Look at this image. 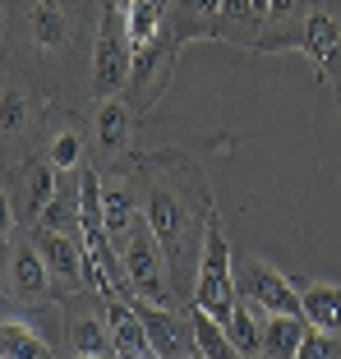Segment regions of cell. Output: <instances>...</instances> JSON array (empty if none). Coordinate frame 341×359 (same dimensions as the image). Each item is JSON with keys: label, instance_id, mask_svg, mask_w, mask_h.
I'll list each match as a JSON object with an SVG mask.
<instances>
[{"label": "cell", "instance_id": "obj_21", "mask_svg": "<svg viewBox=\"0 0 341 359\" xmlns=\"http://www.w3.org/2000/svg\"><path fill=\"white\" fill-rule=\"evenodd\" d=\"M125 32H129V42H134V51L152 46V42H157V32H161V5L139 0V5L125 14Z\"/></svg>", "mask_w": 341, "mask_h": 359}, {"label": "cell", "instance_id": "obj_12", "mask_svg": "<svg viewBox=\"0 0 341 359\" xmlns=\"http://www.w3.org/2000/svg\"><path fill=\"white\" fill-rule=\"evenodd\" d=\"M102 217H107L111 240H129V235H134V226H139V217H143L139 194H134V180L116 175L111 184H102Z\"/></svg>", "mask_w": 341, "mask_h": 359}, {"label": "cell", "instance_id": "obj_7", "mask_svg": "<svg viewBox=\"0 0 341 359\" xmlns=\"http://www.w3.org/2000/svg\"><path fill=\"white\" fill-rule=\"evenodd\" d=\"M32 244L42 249L46 258V272H51L55 281V295H79L83 290V240H74L69 231H51V226H42V231L32 235Z\"/></svg>", "mask_w": 341, "mask_h": 359}, {"label": "cell", "instance_id": "obj_2", "mask_svg": "<svg viewBox=\"0 0 341 359\" xmlns=\"http://www.w3.org/2000/svg\"><path fill=\"white\" fill-rule=\"evenodd\" d=\"M235 267H231V244H226L217 212L208 217V235H203V254H199V281H194V304L203 313H213L217 323H231L235 313Z\"/></svg>", "mask_w": 341, "mask_h": 359}, {"label": "cell", "instance_id": "obj_20", "mask_svg": "<svg viewBox=\"0 0 341 359\" xmlns=\"http://www.w3.org/2000/svg\"><path fill=\"white\" fill-rule=\"evenodd\" d=\"M258 313H263V309L249 304V299L240 295V299H235L231 323H226V332H231L235 350H240L245 359H258V355H263V323H258Z\"/></svg>", "mask_w": 341, "mask_h": 359}, {"label": "cell", "instance_id": "obj_10", "mask_svg": "<svg viewBox=\"0 0 341 359\" xmlns=\"http://www.w3.org/2000/svg\"><path fill=\"white\" fill-rule=\"evenodd\" d=\"M28 37L42 55H60L74 37V10L69 0H28Z\"/></svg>", "mask_w": 341, "mask_h": 359}, {"label": "cell", "instance_id": "obj_8", "mask_svg": "<svg viewBox=\"0 0 341 359\" xmlns=\"http://www.w3.org/2000/svg\"><path fill=\"white\" fill-rule=\"evenodd\" d=\"M143 318V332H148V350L157 359H189L194 355V327L189 318L170 313L166 304H152V299H134Z\"/></svg>", "mask_w": 341, "mask_h": 359}, {"label": "cell", "instance_id": "obj_29", "mask_svg": "<svg viewBox=\"0 0 341 359\" xmlns=\"http://www.w3.org/2000/svg\"><path fill=\"white\" fill-rule=\"evenodd\" d=\"M189 359H203V355H189Z\"/></svg>", "mask_w": 341, "mask_h": 359}, {"label": "cell", "instance_id": "obj_14", "mask_svg": "<svg viewBox=\"0 0 341 359\" xmlns=\"http://www.w3.org/2000/svg\"><path fill=\"white\" fill-rule=\"evenodd\" d=\"M60 166H55L51 157H32V161H23V170H19V184H23V212L28 217H42L46 212V203L60 194Z\"/></svg>", "mask_w": 341, "mask_h": 359}, {"label": "cell", "instance_id": "obj_15", "mask_svg": "<svg viewBox=\"0 0 341 359\" xmlns=\"http://www.w3.org/2000/svg\"><path fill=\"white\" fill-rule=\"evenodd\" d=\"M309 337L305 313H267L263 323V359H295L300 341Z\"/></svg>", "mask_w": 341, "mask_h": 359}, {"label": "cell", "instance_id": "obj_30", "mask_svg": "<svg viewBox=\"0 0 341 359\" xmlns=\"http://www.w3.org/2000/svg\"><path fill=\"white\" fill-rule=\"evenodd\" d=\"M139 359H148V355H139Z\"/></svg>", "mask_w": 341, "mask_h": 359}, {"label": "cell", "instance_id": "obj_19", "mask_svg": "<svg viewBox=\"0 0 341 359\" xmlns=\"http://www.w3.org/2000/svg\"><path fill=\"white\" fill-rule=\"evenodd\" d=\"M0 355L5 359H60L51 350V341H42L37 332H32L28 318H5V341H0Z\"/></svg>", "mask_w": 341, "mask_h": 359}, {"label": "cell", "instance_id": "obj_27", "mask_svg": "<svg viewBox=\"0 0 341 359\" xmlns=\"http://www.w3.org/2000/svg\"><path fill=\"white\" fill-rule=\"evenodd\" d=\"M134 5H139V0H116V10H120V14H129Z\"/></svg>", "mask_w": 341, "mask_h": 359}, {"label": "cell", "instance_id": "obj_9", "mask_svg": "<svg viewBox=\"0 0 341 359\" xmlns=\"http://www.w3.org/2000/svg\"><path fill=\"white\" fill-rule=\"evenodd\" d=\"M300 51L314 60L319 83L337 79L341 74V14L314 5V10L305 14V37H300Z\"/></svg>", "mask_w": 341, "mask_h": 359}, {"label": "cell", "instance_id": "obj_18", "mask_svg": "<svg viewBox=\"0 0 341 359\" xmlns=\"http://www.w3.org/2000/svg\"><path fill=\"white\" fill-rule=\"evenodd\" d=\"M65 337H69V350L74 355H111V327L107 318L97 313H69V323H65Z\"/></svg>", "mask_w": 341, "mask_h": 359}, {"label": "cell", "instance_id": "obj_5", "mask_svg": "<svg viewBox=\"0 0 341 359\" xmlns=\"http://www.w3.org/2000/svg\"><path fill=\"white\" fill-rule=\"evenodd\" d=\"M240 295L263 309V318L267 313H300L295 281L286 272H277L272 263H263V258H245L240 263Z\"/></svg>", "mask_w": 341, "mask_h": 359}, {"label": "cell", "instance_id": "obj_6", "mask_svg": "<svg viewBox=\"0 0 341 359\" xmlns=\"http://www.w3.org/2000/svg\"><path fill=\"white\" fill-rule=\"evenodd\" d=\"M5 290L14 304H46L55 295V281L46 272V258L37 244H14L10 240V267H5Z\"/></svg>", "mask_w": 341, "mask_h": 359}, {"label": "cell", "instance_id": "obj_26", "mask_svg": "<svg viewBox=\"0 0 341 359\" xmlns=\"http://www.w3.org/2000/svg\"><path fill=\"white\" fill-rule=\"evenodd\" d=\"M222 5H226V0H185V10L199 14V19H217V14H222Z\"/></svg>", "mask_w": 341, "mask_h": 359}, {"label": "cell", "instance_id": "obj_4", "mask_svg": "<svg viewBox=\"0 0 341 359\" xmlns=\"http://www.w3.org/2000/svg\"><path fill=\"white\" fill-rule=\"evenodd\" d=\"M125 272L129 285L139 299H152V304H166L170 309V272H166V254H161L157 235L148 231V222L134 226V235L125 240Z\"/></svg>", "mask_w": 341, "mask_h": 359}, {"label": "cell", "instance_id": "obj_3", "mask_svg": "<svg viewBox=\"0 0 341 359\" xmlns=\"http://www.w3.org/2000/svg\"><path fill=\"white\" fill-rule=\"evenodd\" d=\"M125 83H134V42L125 32V14L111 5L93 42V97L111 102L125 93Z\"/></svg>", "mask_w": 341, "mask_h": 359}, {"label": "cell", "instance_id": "obj_11", "mask_svg": "<svg viewBox=\"0 0 341 359\" xmlns=\"http://www.w3.org/2000/svg\"><path fill=\"white\" fill-rule=\"evenodd\" d=\"M300 290V313L314 332L341 337V285L332 281H295Z\"/></svg>", "mask_w": 341, "mask_h": 359}, {"label": "cell", "instance_id": "obj_17", "mask_svg": "<svg viewBox=\"0 0 341 359\" xmlns=\"http://www.w3.org/2000/svg\"><path fill=\"white\" fill-rule=\"evenodd\" d=\"M129 134H134V120H129V102L125 97H111L97 111V148L102 152H125Z\"/></svg>", "mask_w": 341, "mask_h": 359}, {"label": "cell", "instance_id": "obj_22", "mask_svg": "<svg viewBox=\"0 0 341 359\" xmlns=\"http://www.w3.org/2000/svg\"><path fill=\"white\" fill-rule=\"evenodd\" d=\"M0 106H5V116H0V134L14 143V138L28 129V93L10 83V88H5V97H0Z\"/></svg>", "mask_w": 341, "mask_h": 359}, {"label": "cell", "instance_id": "obj_13", "mask_svg": "<svg viewBox=\"0 0 341 359\" xmlns=\"http://www.w3.org/2000/svg\"><path fill=\"white\" fill-rule=\"evenodd\" d=\"M107 327H111V346H116L120 359L148 355V332H143V318L129 299H111L107 304Z\"/></svg>", "mask_w": 341, "mask_h": 359}, {"label": "cell", "instance_id": "obj_28", "mask_svg": "<svg viewBox=\"0 0 341 359\" xmlns=\"http://www.w3.org/2000/svg\"><path fill=\"white\" fill-rule=\"evenodd\" d=\"M74 359H111V355H74Z\"/></svg>", "mask_w": 341, "mask_h": 359}, {"label": "cell", "instance_id": "obj_24", "mask_svg": "<svg viewBox=\"0 0 341 359\" xmlns=\"http://www.w3.org/2000/svg\"><path fill=\"white\" fill-rule=\"evenodd\" d=\"M295 359H337V337H328V332H314V327H309V337L300 341Z\"/></svg>", "mask_w": 341, "mask_h": 359}, {"label": "cell", "instance_id": "obj_25", "mask_svg": "<svg viewBox=\"0 0 341 359\" xmlns=\"http://www.w3.org/2000/svg\"><path fill=\"white\" fill-rule=\"evenodd\" d=\"M309 14V0H267V23H300Z\"/></svg>", "mask_w": 341, "mask_h": 359}, {"label": "cell", "instance_id": "obj_1", "mask_svg": "<svg viewBox=\"0 0 341 359\" xmlns=\"http://www.w3.org/2000/svg\"><path fill=\"white\" fill-rule=\"evenodd\" d=\"M208 217H213V208H208ZM208 217H194V208L175 194V184H166L161 175L148 180V194H143V222H148V231L157 235L161 254H166L170 281H180V285L199 281L194 254H203Z\"/></svg>", "mask_w": 341, "mask_h": 359}, {"label": "cell", "instance_id": "obj_16", "mask_svg": "<svg viewBox=\"0 0 341 359\" xmlns=\"http://www.w3.org/2000/svg\"><path fill=\"white\" fill-rule=\"evenodd\" d=\"M189 327H194V355H203V359H245L235 350L231 332H226L213 313H203L199 304L189 309Z\"/></svg>", "mask_w": 341, "mask_h": 359}, {"label": "cell", "instance_id": "obj_23", "mask_svg": "<svg viewBox=\"0 0 341 359\" xmlns=\"http://www.w3.org/2000/svg\"><path fill=\"white\" fill-rule=\"evenodd\" d=\"M46 157H51L60 170H79L83 166V134H79V129H60V134L51 138Z\"/></svg>", "mask_w": 341, "mask_h": 359}]
</instances>
